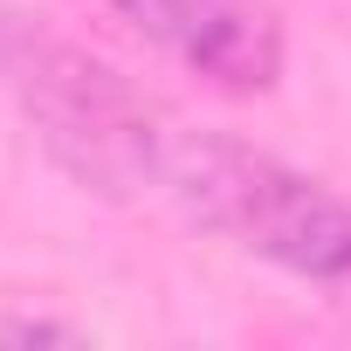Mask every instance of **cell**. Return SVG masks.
I'll list each match as a JSON object with an SVG mask.
<instances>
[{"instance_id": "6da1fadb", "label": "cell", "mask_w": 351, "mask_h": 351, "mask_svg": "<svg viewBox=\"0 0 351 351\" xmlns=\"http://www.w3.org/2000/svg\"><path fill=\"white\" fill-rule=\"evenodd\" d=\"M0 83L14 90L42 152L83 193H104L124 207L158 200L180 117L152 104L138 83H124L110 62L83 56L76 42H56L35 21L0 14Z\"/></svg>"}, {"instance_id": "7a4b0ae2", "label": "cell", "mask_w": 351, "mask_h": 351, "mask_svg": "<svg viewBox=\"0 0 351 351\" xmlns=\"http://www.w3.org/2000/svg\"><path fill=\"white\" fill-rule=\"evenodd\" d=\"M152 207H172L200 234H221L303 282H351V200L228 131L180 124Z\"/></svg>"}, {"instance_id": "3957f363", "label": "cell", "mask_w": 351, "mask_h": 351, "mask_svg": "<svg viewBox=\"0 0 351 351\" xmlns=\"http://www.w3.org/2000/svg\"><path fill=\"white\" fill-rule=\"evenodd\" d=\"M110 8L158 56L228 97H262L282 76V21L269 0H110Z\"/></svg>"}]
</instances>
